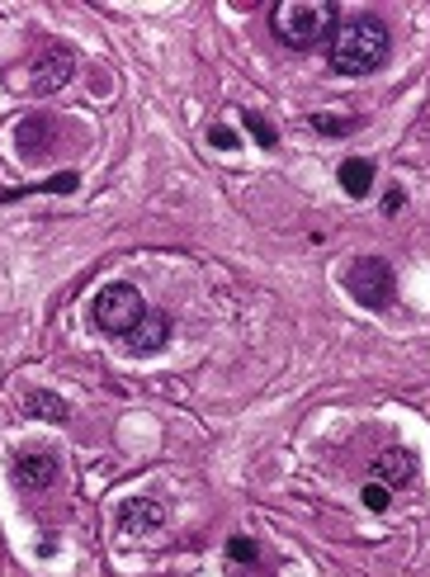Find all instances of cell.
I'll list each match as a JSON object with an SVG mask.
<instances>
[{"label": "cell", "instance_id": "cell-5", "mask_svg": "<svg viewBox=\"0 0 430 577\" xmlns=\"http://www.w3.org/2000/svg\"><path fill=\"white\" fill-rule=\"evenodd\" d=\"M10 473H14V488L20 492H47L57 483V454L53 450H20Z\"/></svg>", "mask_w": 430, "mask_h": 577}, {"label": "cell", "instance_id": "cell-3", "mask_svg": "<svg viewBox=\"0 0 430 577\" xmlns=\"http://www.w3.org/2000/svg\"><path fill=\"white\" fill-rule=\"evenodd\" d=\"M345 293L359 303V308H388L397 299V275L388 260H378V256H359L350 260V270H345Z\"/></svg>", "mask_w": 430, "mask_h": 577}, {"label": "cell", "instance_id": "cell-2", "mask_svg": "<svg viewBox=\"0 0 430 577\" xmlns=\"http://www.w3.org/2000/svg\"><path fill=\"white\" fill-rule=\"evenodd\" d=\"M270 29L284 47H317L322 38H331L336 29V5H322V0H284V5L270 10Z\"/></svg>", "mask_w": 430, "mask_h": 577}, {"label": "cell", "instance_id": "cell-10", "mask_svg": "<svg viewBox=\"0 0 430 577\" xmlns=\"http://www.w3.org/2000/svg\"><path fill=\"white\" fill-rule=\"evenodd\" d=\"M341 190L350 194V199H364V194L374 190V166L364 157H350V161H341Z\"/></svg>", "mask_w": 430, "mask_h": 577}, {"label": "cell", "instance_id": "cell-15", "mask_svg": "<svg viewBox=\"0 0 430 577\" xmlns=\"http://www.w3.org/2000/svg\"><path fill=\"white\" fill-rule=\"evenodd\" d=\"M312 128L326 133V138H336V133H345V128H355V123L350 119H331V114H312Z\"/></svg>", "mask_w": 430, "mask_h": 577}, {"label": "cell", "instance_id": "cell-9", "mask_svg": "<svg viewBox=\"0 0 430 577\" xmlns=\"http://www.w3.org/2000/svg\"><path fill=\"white\" fill-rule=\"evenodd\" d=\"M374 473H378L374 483H384L388 492H392V488H407L411 473H417V454L402 450V445H392V450H384V454L374 459Z\"/></svg>", "mask_w": 430, "mask_h": 577}, {"label": "cell", "instance_id": "cell-13", "mask_svg": "<svg viewBox=\"0 0 430 577\" xmlns=\"http://www.w3.org/2000/svg\"><path fill=\"white\" fill-rule=\"evenodd\" d=\"M227 558H237V564H256V558H260V549H256V539L237 535V539L227 544Z\"/></svg>", "mask_w": 430, "mask_h": 577}, {"label": "cell", "instance_id": "cell-4", "mask_svg": "<svg viewBox=\"0 0 430 577\" xmlns=\"http://www.w3.org/2000/svg\"><path fill=\"white\" fill-rule=\"evenodd\" d=\"M147 318V303L132 284H105L95 293V327L109 336H128Z\"/></svg>", "mask_w": 430, "mask_h": 577}, {"label": "cell", "instance_id": "cell-11", "mask_svg": "<svg viewBox=\"0 0 430 577\" xmlns=\"http://www.w3.org/2000/svg\"><path fill=\"white\" fill-rule=\"evenodd\" d=\"M24 412L29 417H43V421H66V403L57 398V393H29Z\"/></svg>", "mask_w": 430, "mask_h": 577}, {"label": "cell", "instance_id": "cell-7", "mask_svg": "<svg viewBox=\"0 0 430 577\" xmlns=\"http://www.w3.org/2000/svg\"><path fill=\"white\" fill-rule=\"evenodd\" d=\"M128 341V351L132 355H152V351H161L165 341H171V318H165V312H152L147 308V318L132 327V332L123 336Z\"/></svg>", "mask_w": 430, "mask_h": 577}, {"label": "cell", "instance_id": "cell-1", "mask_svg": "<svg viewBox=\"0 0 430 577\" xmlns=\"http://www.w3.org/2000/svg\"><path fill=\"white\" fill-rule=\"evenodd\" d=\"M326 57H331V72H341V76H369V72L384 67V57H388V29L378 24L374 14L345 20V24L331 29Z\"/></svg>", "mask_w": 430, "mask_h": 577}, {"label": "cell", "instance_id": "cell-16", "mask_svg": "<svg viewBox=\"0 0 430 577\" xmlns=\"http://www.w3.org/2000/svg\"><path fill=\"white\" fill-rule=\"evenodd\" d=\"M208 142H213V147H218V152H237V142H241V138H237V133H232V128H227V123H218V128H208Z\"/></svg>", "mask_w": 430, "mask_h": 577}, {"label": "cell", "instance_id": "cell-6", "mask_svg": "<svg viewBox=\"0 0 430 577\" xmlns=\"http://www.w3.org/2000/svg\"><path fill=\"white\" fill-rule=\"evenodd\" d=\"M76 76V57H72V47H47V53H38V62H33V90L38 95H53L62 90L66 81Z\"/></svg>", "mask_w": 430, "mask_h": 577}, {"label": "cell", "instance_id": "cell-12", "mask_svg": "<svg viewBox=\"0 0 430 577\" xmlns=\"http://www.w3.org/2000/svg\"><path fill=\"white\" fill-rule=\"evenodd\" d=\"M246 128H251V138H256L260 147H279V133H274L270 119H260V114H246Z\"/></svg>", "mask_w": 430, "mask_h": 577}, {"label": "cell", "instance_id": "cell-8", "mask_svg": "<svg viewBox=\"0 0 430 577\" xmlns=\"http://www.w3.org/2000/svg\"><path fill=\"white\" fill-rule=\"evenodd\" d=\"M161 521H165V511H161V502H152V497H128V502L119 506V530H123V535L161 530Z\"/></svg>", "mask_w": 430, "mask_h": 577}, {"label": "cell", "instance_id": "cell-14", "mask_svg": "<svg viewBox=\"0 0 430 577\" xmlns=\"http://www.w3.org/2000/svg\"><path fill=\"white\" fill-rule=\"evenodd\" d=\"M359 497H364V506H369V511H388L392 492H388L384 483H364V492H359Z\"/></svg>", "mask_w": 430, "mask_h": 577}]
</instances>
